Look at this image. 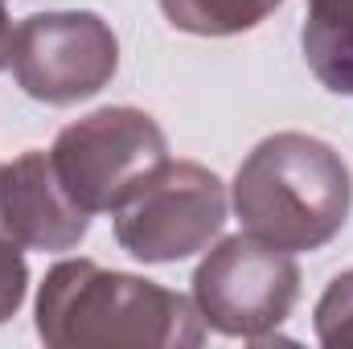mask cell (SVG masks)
<instances>
[{
  "label": "cell",
  "instance_id": "11",
  "mask_svg": "<svg viewBox=\"0 0 353 349\" xmlns=\"http://www.w3.org/2000/svg\"><path fill=\"white\" fill-rule=\"evenodd\" d=\"M25 288H29V267L21 255V243L0 230V321H8L21 308Z\"/></svg>",
  "mask_w": 353,
  "mask_h": 349
},
{
  "label": "cell",
  "instance_id": "4",
  "mask_svg": "<svg viewBox=\"0 0 353 349\" xmlns=\"http://www.w3.org/2000/svg\"><path fill=\"white\" fill-rule=\"evenodd\" d=\"M300 296V267L292 251H279L255 235L218 243L193 275V304L201 321L226 337L263 341L279 329Z\"/></svg>",
  "mask_w": 353,
  "mask_h": 349
},
{
  "label": "cell",
  "instance_id": "8",
  "mask_svg": "<svg viewBox=\"0 0 353 349\" xmlns=\"http://www.w3.org/2000/svg\"><path fill=\"white\" fill-rule=\"evenodd\" d=\"M304 62L333 94H353V0H304Z\"/></svg>",
  "mask_w": 353,
  "mask_h": 349
},
{
  "label": "cell",
  "instance_id": "10",
  "mask_svg": "<svg viewBox=\"0 0 353 349\" xmlns=\"http://www.w3.org/2000/svg\"><path fill=\"white\" fill-rule=\"evenodd\" d=\"M316 337L329 349H353V271H341L316 304Z\"/></svg>",
  "mask_w": 353,
  "mask_h": 349
},
{
  "label": "cell",
  "instance_id": "9",
  "mask_svg": "<svg viewBox=\"0 0 353 349\" xmlns=\"http://www.w3.org/2000/svg\"><path fill=\"white\" fill-rule=\"evenodd\" d=\"M283 0H161V12L181 33L197 37H230L263 25Z\"/></svg>",
  "mask_w": 353,
  "mask_h": 349
},
{
  "label": "cell",
  "instance_id": "12",
  "mask_svg": "<svg viewBox=\"0 0 353 349\" xmlns=\"http://www.w3.org/2000/svg\"><path fill=\"white\" fill-rule=\"evenodd\" d=\"M8 50H12V21H8L4 0H0V70L8 66Z\"/></svg>",
  "mask_w": 353,
  "mask_h": 349
},
{
  "label": "cell",
  "instance_id": "7",
  "mask_svg": "<svg viewBox=\"0 0 353 349\" xmlns=\"http://www.w3.org/2000/svg\"><path fill=\"white\" fill-rule=\"evenodd\" d=\"M0 230L33 251H70L87 239L90 214L58 181L50 152H21L0 169Z\"/></svg>",
  "mask_w": 353,
  "mask_h": 349
},
{
  "label": "cell",
  "instance_id": "6",
  "mask_svg": "<svg viewBox=\"0 0 353 349\" xmlns=\"http://www.w3.org/2000/svg\"><path fill=\"white\" fill-rule=\"evenodd\" d=\"M8 66L29 99L66 107L115 79L119 41L94 12H37L12 29Z\"/></svg>",
  "mask_w": 353,
  "mask_h": 349
},
{
  "label": "cell",
  "instance_id": "3",
  "mask_svg": "<svg viewBox=\"0 0 353 349\" xmlns=\"http://www.w3.org/2000/svg\"><path fill=\"white\" fill-rule=\"evenodd\" d=\"M165 161L169 140L161 123L136 107H103L62 128L50 148L58 181L90 218L119 210Z\"/></svg>",
  "mask_w": 353,
  "mask_h": 349
},
{
  "label": "cell",
  "instance_id": "1",
  "mask_svg": "<svg viewBox=\"0 0 353 349\" xmlns=\"http://www.w3.org/2000/svg\"><path fill=\"white\" fill-rule=\"evenodd\" d=\"M37 337L54 349L201 346L205 321L189 296L152 279L62 259L37 292Z\"/></svg>",
  "mask_w": 353,
  "mask_h": 349
},
{
  "label": "cell",
  "instance_id": "2",
  "mask_svg": "<svg viewBox=\"0 0 353 349\" xmlns=\"http://www.w3.org/2000/svg\"><path fill=\"white\" fill-rule=\"evenodd\" d=\"M345 157L304 132H275L251 148L234 177V214L247 235L279 251H321L350 218Z\"/></svg>",
  "mask_w": 353,
  "mask_h": 349
},
{
  "label": "cell",
  "instance_id": "5",
  "mask_svg": "<svg viewBox=\"0 0 353 349\" xmlns=\"http://www.w3.org/2000/svg\"><path fill=\"white\" fill-rule=\"evenodd\" d=\"M115 239L140 263H176L210 247L226 222V189L205 165L165 161L119 210Z\"/></svg>",
  "mask_w": 353,
  "mask_h": 349
}]
</instances>
